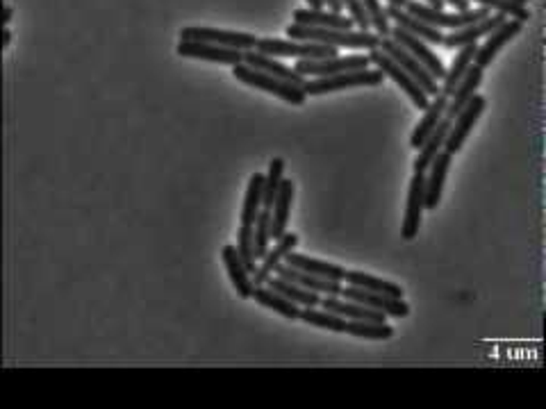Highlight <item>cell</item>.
<instances>
[{"mask_svg": "<svg viewBox=\"0 0 546 409\" xmlns=\"http://www.w3.org/2000/svg\"><path fill=\"white\" fill-rule=\"evenodd\" d=\"M285 35L294 41H312V44L335 45V48H353V51H374L380 45V37L376 32L353 30H328V28H310L292 23L285 28Z\"/></svg>", "mask_w": 546, "mask_h": 409, "instance_id": "obj_1", "label": "cell"}, {"mask_svg": "<svg viewBox=\"0 0 546 409\" xmlns=\"http://www.w3.org/2000/svg\"><path fill=\"white\" fill-rule=\"evenodd\" d=\"M233 76H235V80H239L242 85H248V86H253V89L273 94V96L280 98V101H285V102H289V105L301 107V105H305V101H308L303 86L292 85V82H285V80H280V78L258 71V69L244 64V61L242 64L233 66Z\"/></svg>", "mask_w": 546, "mask_h": 409, "instance_id": "obj_2", "label": "cell"}, {"mask_svg": "<svg viewBox=\"0 0 546 409\" xmlns=\"http://www.w3.org/2000/svg\"><path fill=\"white\" fill-rule=\"evenodd\" d=\"M405 12L415 16V19L428 23V26L437 28V30H451V32L460 30V28L469 26V23H476V20H481L492 14V12L485 10V7H469V10L462 12L435 10V7L426 5L421 0H410L408 5H405Z\"/></svg>", "mask_w": 546, "mask_h": 409, "instance_id": "obj_3", "label": "cell"}, {"mask_svg": "<svg viewBox=\"0 0 546 409\" xmlns=\"http://www.w3.org/2000/svg\"><path fill=\"white\" fill-rule=\"evenodd\" d=\"M385 76L378 69H360V71H346L335 73V76L326 78H308L303 82L305 96H324V94H333V91L344 89H358V86H378L383 85Z\"/></svg>", "mask_w": 546, "mask_h": 409, "instance_id": "obj_4", "label": "cell"}, {"mask_svg": "<svg viewBox=\"0 0 546 409\" xmlns=\"http://www.w3.org/2000/svg\"><path fill=\"white\" fill-rule=\"evenodd\" d=\"M255 51L269 57H292V60H321V57L339 55V48L312 41L273 39V37H258Z\"/></svg>", "mask_w": 546, "mask_h": 409, "instance_id": "obj_5", "label": "cell"}, {"mask_svg": "<svg viewBox=\"0 0 546 409\" xmlns=\"http://www.w3.org/2000/svg\"><path fill=\"white\" fill-rule=\"evenodd\" d=\"M369 55H335L321 57V60H296L294 71L308 80V78H326L335 73L360 71V69H369Z\"/></svg>", "mask_w": 546, "mask_h": 409, "instance_id": "obj_6", "label": "cell"}, {"mask_svg": "<svg viewBox=\"0 0 546 409\" xmlns=\"http://www.w3.org/2000/svg\"><path fill=\"white\" fill-rule=\"evenodd\" d=\"M485 107H487L485 98H483L481 94H476V96L471 98V101L467 102V105L462 107L458 114H455L453 121H451L449 135H446V142H444V151L449 152V155H458V152L462 151L465 142L469 139L471 130L476 127L478 119L483 117Z\"/></svg>", "mask_w": 546, "mask_h": 409, "instance_id": "obj_7", "label": "cell"}, {"mask_svg": "<svg viewBox=\"0 0 546 409\" xmlns=\"http://www.w3.org/2000/svg\"><path fill=\"white\" fill-rule=\"evenodd\" d=\"M367 55H369L371 64L378 69V71H383L385 78H390L392 82H394L396 86H401V89L408 94V98L412 101V105L417 107V110H424L426 105H428L430 96L426 94L424 89H421L419 85H417V80L410 73H405L403 69H401L399 64H396L394 60H392L390 55H385L380 48H374V51H367Z\"/></svg>", "mask_w": 546, "mask_h": 409, "instance_id": "obj_8", "label": "cell"}, {"mask_svg": "<svg viewBox=\"0 0 546 409\" xmlns=\"http://www.w3.org/2000/svg\"><path fill=\"white\" fill-rule=\"evenodd\" d=\"M176 53L180 57H189V60H201V61H212V64L221 66H237L244 61V53L235 51V48H226V45L208 44V41H192V39H180L176 45Z\"/></svg>", "mask_w": 546, "mask_h": 409, "instance_id": "obj_9", "label": "cell"}, {"mask_svg": "<svg viewBox=\"0 0 546 409\" xmlns=\"http://www.w3.org/2000/svg\"><path fill=\"white\" fill-rule=\"evenodd\" d=\"M180 39L192 41H208V44L226 45V48H235V51H253L258 44V37L248 35V32L237 30H219V28H205V26H187L180 30Z\"/></svg>", "mask_w": 546, "mask_h": 409, "instance_id": "obj_10", "label": "cell"}, {"mask_svg": "<svg viewBox=\"0 0 546 409\" xmlns=\"http://www.w3.org/2000/svg\"><path fill=\"white\" fill-rule=\"evenodd\" d=\"M380 51L385 53V55H390L392 60L396 61V64L403 69L405 73H410V76L415 78L417 85L421 86V89L428 94V96H435V94H440V85H437V80L433 76H430L428 71H426L424 66L419 64V60H415V57L410 55L408 51H405L403 45L396 44L392 37H383L380 39V45H378Z\"/></svg>", "mask_w": 546, "mask_h": 409, "instance_id": "obj_11", "label": "cell"}, {"mask_svg": "<svg viewBox=\"0 0 546 409\" xmlns=\"http://www.w3.org/2000/svg\"><path fill=\"white\" fill-rule=\"evenodd\" d=\"M426 212V192H424V173H412L408 187V202H405V217L401 223V237L405 241L419 234L421 221H424Z\"/></svg>", "mask_w": 546, "mask_h": 409, "instance_id": "obj_12", "label": "cell"}, {"mask_svg": "<svg viewBox=\"0 0 546 409\" xmlns=\"http://www.w3.org/2000/svg\"><path fill=\"white\" fill-rule=\"evenodd\" d=\"M390 37L396 41V44L403 45L405 51H408L410 55L415 57V60H419V64L424 66V69L430 73V76L435 78L437 82H442V78H444V73H446V66L442 64L440 57H437L435 53H433V48H430V45L426 44V41L417 39V37H412V35H410V32L401 30L399 26L392 28Z\"/></svg>", "mask_w": 546, "mask_h": 409, "instance_id": "obj_13", "label": "cell"}, {"mask_svg": "<svg viewBox=\"0 0 546 409\" xmlns=\"http://www.w3.org/2000/svg\"><path fill=\"white\" fill-rule=\"evenodd\" d=\"M521 30H524V23H521V20L515 19L503 20L499 28H494V30L485 37V44L478 45V51H476L474 55V64L481 66V69L490 66L492 61H494V57L503 51V45L510 44L515 37H519Z\"/></svg>", "mask_w": 546, "mask_h": 409, "instance_id": "obj_14", "label": "cell"}, {"mask_svg": "<svg viewBox=\"0 0 546 409\" xmlns=\"http://www.w3.org/2000/svg\"><path fill=\"white\" fill-rule=\"evenodd\" d=\"M342 296L364 305V307L378 309V312H383L385 316L390 318H405L410 314V305L405 303L403 299H392V296H383V293L364 291V289L351 287V284H344V287H342Z\"/></svg>", "mask_w": 546, "mask_h": 409, "instance_id": "obj_15", "label": "cell"}, {"mask_svg": "<svg viewBox=\"0 0 546 409\" xmlns=\"http://www.w3.org/2000/svg\"><path fill=\"white\" fill-rule=\"evenodd\" d=\"M301 243V237L296 233H285L283 237H278L273 241V246H269V250L264 253L262 259H258V268L253 271V282L255 284H264L269 278H271L276 268L285 262L292 250H296V246Z\"/></svg>", "mask_w": 546, "mask_h": 409, "instance_id": "obj_16", "label": "cell"}, {"mask_svg": "<svg viewBox=\"0 0 546 409\" xmlns=\"http://www.w3.org/2000/svg\"><path fill=\"white\" fill-rule=\"evenodd\" d=\"M506 19H508V16L494 12V14L485 16V19L476 20V23H469V26L460 28V30H453V32H449V35H444V39H442V45H444V48H449V51H458V48H462V45L478 44L483 37L490 35V32L494 30V28H499Z\"/></svg>", "mask_w": 546, "mask_h": 409, "instance_id": "obj_17", "label": "cell"}, {"mask_svg": "<svg viewBox=\"0 0 546 409\" xmlns=\"http://www.w3.org/2000/svg\"><path fill=\"white\" fill-rule=\"evenodd\" d=\"M453 164V155L442 151L440 155L433 160L424 173V192H426V209H437L442 202V193H444V182Z\"/></svg>", "mask_w": 546, "mask_h": 409, "instance_id": "obj_18", "label": "cell"}, {"mask_svg": "<svg viewBox=\"0 0 546 409\" xmlns=\"http://www.w3.org/2000/svg\"><path fill=\"white\" fill-rule=\"evenodd\" d=\"M221 259L223 266H226L228 280H230V284H233L239 299H251V293H253L255 287L253 273L248 271L246 264L242 262V258L237 255V248H235L233 243H228V246L221 248Z\"/></svg>", "mask_w": 546, "mask_h": 409, "instance_id": "obj_19", "label": "cell"}, {"mask_svg": "<svg viewBox=\"0 0 546 409\" xmlns=\"http://www.w3.org/2000/svg\"><path fill=\"white\" fill-rule=\"evenodd\" d=\"M294 23L310 28H328V30H353V19L344 12H330L326 7L314 10V7H301L294 12Z\"/></svg>", "mask_w": 546, "mask_h": 409, "instance_id": "obj_20", "label": "cell"}, {"mask_svg": "<svg viewBox=\"0 0 546 409\" xmlns=\"http://www.w3.org/2000/svg\"><path fill=\"white\" fill-rule=\"evenodd\" d=\"M273 275H280V278L289 280V282H294V284H299V287L308 289V291L318 293V296H342V287H344V282H335V280L318 278V275H312V273L292 268L285 262L276 268Z\"/></svg>", "mask_w": 546, "mask_h": 409, "instance_id": "obj_21", "label": "cell"}, {"mask_svg": "<svg viewBox=\"0 0 546 409\" xmlns=\"http://www.w3.org/2000/svg\"><path fill=\"white\" fill-rule=\"evenodd\" d=\"M385 14H387V19H394L396 26H399L401 30L410 32V35L417 37V39L426 41L428 45H442V39H444L442 30H437V28L428 26V23H424V20L415 19L412 14H408L405 7H396L387 3V5H385Z\"/></svg>", "mask_w": 546, "mask_h": 409, "instance_id": "obj_22", "label": "cell"}, {"mask_svg": "<svg viewBox=\"0 0 546 409\" xmlns=\"http://www.w3.org/2000/svg\"><path fill=\"white\" fill-rule=\"evenodd\" d=\"M446 102H449V98L442 91L435 94V96H430L428 105L424 107V117L419 119V123H417L412 135H410V146L419 148L433 135V130L440 126L442 119H446Z\"/></svg>", "mask_w": 546, "mask_h": 409, "instance_id": "obj_23", "label": "cell"}, {"mask_svg": "<svg viewBox=\"0 0 546 409\" xmlns=\"http://www.w3.org/2000/svg\"><path fill=\"white\" fill-rule=\"evenodd\" d=\"M294 193H296V184H294L292 180H285L283 177L278 193H276V198H273V205H271V239L273 241L287 233L289 214H292V205H294Z\"/></svg>", "mask_w": 546, "mask_h": 409, "instance_id": "obj_24", "label": "cell"}, {"mask_svg": "<svg viewBox=\"0 0 546 409\" xmlns=\"http://www.w3.org/2000/svg\"><path fill=\"white\" fill-rule=\"evenodd\" d=\"M483 73H485V69L471 64V69L467 71V76L458 82V86H455L453 94L449 96V102H446V119H449V121H453L455 114H458V111H460L462 107H465L467 102L476 96V91L481 89Z\"/></svg>", "mask_w": 546, "mask_h": 409, "instance_id": "obj_25", "label": "cell"}, {"mask_svg": "<svg viewBox=\"0 0 546 409\" xmlns=\"http://www.w3.org/2000/svg\"><path fill=\"white\" fill-rule=\"evenodd\" d=\"M244 64L253 66V69H258V71H262V73H269V76L280 78V80H285V82H292V85L303 86V82H305V78L301 76V73L294 71V66L283 64L278 57L262 55V53H258L255 48L253 51H244Z\"/></svg>", "mask_w": 546, "mask_h": 409, "instance_id": "obj_26", "label": "cell"}, {"mask_svg": "<svg viewBox=\"0 0 546 409\" xmlns=\"http://www.w3.org/2000/svg\"><path fill=\"white\" fill-rule=\"evenodd\" d=\"M285 264H289L292 268H299V271L312 273V275H318V278L335 280V282H344L346 268H342L339 264L324 262V259H314V258H310V255L296 253V250H292V253L285 258Z\"/></svg>", "mask_w": 546, "mask_h": 409, "instance_id": "obj_27", "label": "cell"}, {"mask_svg": "<svg viewBox=\"0 0 546 409\" xmlns=\"http://www.w3.org/2000/svg\"><path fill=\"white\" fill-rule=\"evenodd\" d=\"M449 127H451L449 119H442V123L435 127V130H433V135H430L428 139H426V142L417 148L419 152H417L415 162H412V171L426 173V168L433 164V160H435V157L444 151V142H446V135H449Z\"/></svg>", "mask_w": 546, "mask_h": 409, "instance_id": "obj_28", "label": "cell"}, {"mask_svg": "<svg viewBox=\"0 0 546 409\" xmlns=\"http://www.w3.org/2000/svg\"><path fill=\"white\" fill-rule=\"evenodd\" d=\"M251 299H253L258 305H262V307L273 309V312L280 314V316L289 318V321H299V318H301L299 305H294L292 300L285 299L283 293L273 291L269 284H255L253 293H251Z\"/></svg>", "mask_w": 546, "mask_h": 409, "instance_id": "obj_29", "label": "cell"}, {"mask_svg": "<svg viewBox=\"0 0 546 409\" xmlns=\"http://www.w3.org/2000/svg\"><path fill=\"white\" fill-rule=\"evenodd\" d=\"M476 51H478V44H469V45H462V48H458V55H455L451 69H446L444 78H442V85H440V91L446 98L453 94V89L458 86V82H460L462 78L467 76V71L471 69Z\"/></svg>", "mask_w": 546, "mask_h": 409, "instance_id": "obj_30", "label": "cell"}, {"mask_svg": "<svg viewBox=\"0 0 546 409\" xmlns=\"http://www.w3.org/2000/svg\"><path fill=\"white\" fill-rule=\"evenodd\" d=\"M344 282L351 284V287L364 289V291H374V293H383V296H392V299H403V287L396 282H390V280L376 278L371 273L364 271H346Z\"/></svg>", "mask_w": 546, "mask_h": 409, "instance_id": "obj_31", "label": "cell"}, {"mask_svg": "<svg viewBox=\"0 0 546 409\" xmlns=\"http://www.w3.org/2000/svg\"><path fill=\"white\" fill-rule=\"evenodd\" d=\"M262 200H264V176L262 173H253V176L248 177L246 193H244L242 217H239V223H242V225H253L258 214L264 209Z\"/></svg>", "mask_w": 546, "mask_h": 409, "instance_id": "obj_32", "label": "cell"}, {"mask_svg": "<svg viewBox=\"0 0 546 409\" xmlns=\"http://www.w3.org/2000/svg\"><path fill=\"white\" fill-rule=\"evenodd\" d=\"M264 284H269L273 291L283 293L285 299L292 300V303L299 305V307H318V303H321V296H318V293L308 291V289L289 282V280L280 278V275H271Z\"/></svg>", "mask_w": 546, "mask_h": 409, "instance_id": "obj_33", "label": "cell"}, {"mask_svg": "<svg viewBox=\"0 0 546 409\" xmlns=\"http://www.w3.org/2000/svg\"><path fill=\"white\" fill-rule=\"evenodd\" d=\"M344 332L367 341H387L394 337V328L387 321H346Z\"/></svg>", "mask_w": 546, "mask_h": 409, "instance_id": "obj_34", "label": "cell"}, {"mask_svg": "<svg viewBox=\"0 0 546 409\" xmlns=\"http://www.w3.org/2000/svg\"><path fill=\"white\" fill-rule=\"evenodd\" d=\"M299 321L312 325V328L330 330V332H344L346 330V318L337 316V314L328 312L324 307H301Z\"/></svg>", "mask_w": 546, "mask_h": 409, "instance_id": "obj_35", "label": "cell"}, {"mask_svg": "<svg viewBox=\"0 0 546 409\" xmlns=\"http://www.w3.org/2000/svg\"><path fill=\"white\" fill-rule=\"evenodd\" d=\"M283 176H285V160L283 157H273L271 162H269V171L264 173V200H262L264 209H271L273 198L278 193Z\"/></svg>", "mask_w": 546, "mask_h": 409, "instance_id": "obj_36", "label": "cell"}, {"mask_svg": "<svg viewBox=\"0 0 546 409\" xmlns=\"http://www.w3.org/2000/svg\"><path fill=\"white\" fill-rule=\"evenodd\" d=\"M474 3L478 7H485V10L490 12H499V14L508 16V19L521 20V23H528V19H531V10H528V5H517L512 0H474Z\"/></svg>", "mask_w": 546, "mask_h": 409, "instance_id": "obj_37", "label": "cell"}, {"mask_svg": "<svg viewBox=\"0 0 546 409\" xmlns=\"http://www.w3.org/2000/svg\"><path fill=\"white\" fill-rule=\"evenodd\" d=\"M237 255L251 273L258 268V255H255V230L253 225H239L237 233Z\"/></svg>", "mask_w": 546, "mask_h": 409, "instance_id": "obj_38", "label": "cell"}, {"mask_svg": "<svg viewBox=\"0 0 546 409\" xmlns=\"http://www.w3.org/2000/svg\"><path fill=\"white\" fill-rule=\"evenodd\" d=\"M364 7V12H367V16H369V26L374 28L376 35L383 39V37H390V19H387V14H385V5L383 0H360Z\"/></svg>", "mask_w": 546, "mask_h": 409, "instance_id": "obj_39", "label": "cell"}, {"mask_svg": "<svg viewBox=\"0 0 546 409\" xmlns=\"http://www.w3.org/2000/svg\"><path fill=\"white\" fill-rule=\"evenodd\" d=\"M253 230H255V255H258V259L264 258V253L269 250V246H271V209H262V212L258 214V218H255L253 223Z\"/></svg>", "mask_w": 546, "mask_h": 409, "instance_id": "obj_40", "label": "cell"}, {"mask_svg": "<svg viewBox=\"0 0 546 409\" xmlns=\"http://www.w3.org/2000/svg\"><path fill=\"white\" fill-rule=\"evenodd\" d=\"M446 5L455 7V12H462V10H469V0H444Z\"/></svg>", "mask_w": 546, "mask_h": 409, "instance_id": "obj_41", "label": "cell"}, {"mask_svg": "<svg viewBox=\"0 0 546 409\" xmlns=\"http://www.w3.org/2000/svg\"><path fill=\"white\" fill-rule=\"evenodd\" d=\"M324 5L328 7L330 12H344V5H342V0H324Z\"/></svg>", "mask_w": 546, "mask_h": 409, "instance_id": "obj_42", "label": "cell"}, {"mask_svg": "<svg viewBox=\"0 0 546 409\" xmlns=\"http://www.w3.org/2000/svg\"><path fill=\"white\" fill-rule=\"evenodd\" d=\"M12 16H14V7L12 5H5L3 7V26H10V20H12Z\"/></svg>", "mask_w": 546, "mask_h": 409, "instance_id": "obj_43", "label": "cell"}, {"mask_svg": "<svg viewBox=\"0 0 546 409\" xmlns=\"http://www.w3.org/2000/svg\"><path fill=\"white\" fill-rule=\"evenodd\" d=\"M10 41H12V30H10V26H7V28H3V48H7Z\"/></svg>", "mask_w": 546, "mask_h": 409, "instance_id": "obj_44", "label": "cell"}, {"mask_svg": "<svg viewBox=\"0 0 546 409\" xmlns=\"http://www.w3.org/2000/svg\"><path fill=\"white\" fill-rule=\"evenodd\" d=\"M426 5H430V7H435V10H444V0H424Z\"/></svg>", "mask_w": 546, "mask_h": 409, "instance_id": "obj_45", "label": "cell"}, {"mask_svg": "<svg viewBox=\"0 0 546 409\" xmlns=\"http://www.w3.org/2000/svg\"><path fill=\"white\" fill-rule=\"evenodd\" d=\"M308 5L314 7V10H321V7H326L324 0H308Z\"/></svg>", "mask_w": 546, "mask_h": 409, "instance_id": "obj_46", "label": "cell"}, {"mask_svg": "<svg viewBox=\"0 0 546 409\" xmlns=\"http://www.w3.org/2000/svg\"><path fill=\"white\" fill-rule=\"evenodd\" d=\"M390 5H396V7H405L410 3V0H387Z\"/></svg>", "mask_w": 546, "mask_h": 409, "instance_id": "obj_47", "label": "cell"}, {"mask_svg": "<svg viewBox=\"0 0 546 409\" xmlns=\"http://www.w3.org/2000/svg\"><path fill=\"white\" fill-rule=\"evenodd\" d=\"M512 3H517V5H528V0H512Z\"/></svg>", "mask_w": 546, "mask_h": 409, "instance_id": "obj_48", "label": "cell"}]
</instances>
